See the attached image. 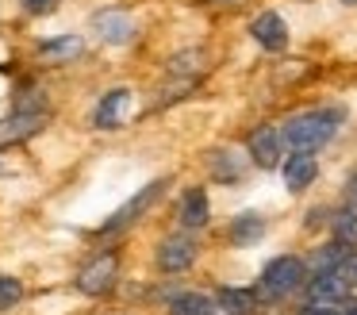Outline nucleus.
Returning a JSON list of instances; mask_svg holds the SVG:
<instances>
[{
	"instance_id": "obj_7",
	"label": "nucleus",
	"mask_w": 357,
	"mask_h": 315,
	"mask_svg": "<svg viewBox=\"0 0 357 315\" xmlns=\"http://www.w3.org/2000/svg\"><path fill=\"white\" fill-rule=\"evenodd\" d=\"M192 261H196V242L185 235H169L158 246V269L162 273H185Z\"/></svg>"
},
{
	"instance_id": "obj_3",
	"label": "nucleus",
	"mask_w": 357,
	"mask_h": 315,
	"mask_svg": "<svg viewBox=\"0 0 357 315\" xmlns=\"http://www.w3.org/2000/svg\"><path fill=\"white\" fill-rule=\"evenodd\" d=\"M165 184H169V181H165V177H158V181H150V184H142V189H139V192H135V196H131V200H127V204H123V207H119V212H116V215H112V219H108V223H104V227H100V235H116V230H123V227H131V223H135V219H139V215H142V212H150V207H154V204H158V200H162V192H165Z\"/></svg>"
},
{
	"instance_id": "obj_6",
	"label": "nucleus",
	"mask_w": 357,
	"mask_h": 315,
	"mask_svg": "<svg viewBox=\"0 0 357 315\" xmlns=\"http://www.w3.org/2000/svg\"><path fill=\"white\" fill-rule=\"evenodd\" d=\"M307 300H311V307H338L342 300H349L346 277L338 269L334 273H315V281L307 284Z\"/></svg>"
},
{
	"instance_id": "obj_11",
	"label": "nucleus",
	"mask_w": 357,
	"mask_h": 315,
	"mask_svg": "<svg viewBox=\"0 0 357 315\" xmlns=\"http://www.w3.org/2000/svg\"><path fill=\"white\" fill-rule=\"evenodd\" d=\"M250 158L257 161L261 169H273L280 161V131L273 127H257L250 135Z\"/></svg>"
},
{
	"instance_id": "obj_26",
	"label": "nucleus",
	"mask_w": 357,
	"mask_h": 315,
	"mask_svg": "<svg viewBox=\"0 0 357 315\" xmlns=\"http://www.w3.org/2000/svg\"><path fill=\"white\" fill-rule=\"evenodd\" d=\"M346 4H357V0H346Z\"/></svg>"
},
{
	"instance_id": "obj_17",
	"label": "nucleus",
	"mask_w": 357,
	"mask_h": 315,
	"mask_svg": "<svg viewBox=\"0 0 357 315\" xmlns=\"http://www.w3.org/2000/svg\"><path fill=\"white\" fill-rule=\"evenodd\" d=\"M81 50H85V43H81L77 35L50 38V43H43V46H39V54H43V58H58V61H66V58H77Z\"/></svg>"
},
{
	"instance_id": "obj_4",
	"label": "nucleus",
	"mask_w": 357,
	"mask_h": 315,
	"mask_svg": "<svg viewBox=\"0 0 357 315\" xmlns=\"http://www.w3.org/2000/svg\"><path fill=\"white\" fill-rule=\"evenodd\" d=\"M43 127H47V108H43V112H35V108H16L8 119H0V150H4V146H16V142H27V138H35Z\"/></svg>"
},
{
	"instance_id": "obj_16",
	"label": "nucleus",
	"mask_w": 357,
	"mask_h": 315,
	"mask_svg": "<svg viewBox=\"0 0 357 315\" xmlns=\"http://www.w3.org/2000/svg\"><path fill=\"white\" fill-rule=\"evenodd\" d=\"M254 304H257L254 292H246V288H219V307L231 315H250Z\"/></svg>"
},
{
	"instance_id": "obj_10",
	"label": "nucleus",
	"mask_w": 357,
	"mask_h": 315,
	"mask_svg": "<svg viewBox=\"0 0 357 315\" xmlns=\"http://www.w3.org/2000/svg\"><path fill=\"white\" fill-rule=\"evenodd\" d=\"M127 108H131V89H112V92H104V100L96 104L93 123L100 131H112V127H119V123H123Z\"/></svg>"
},
{
	"instance_id": "obj_15",
	"label": "nucleus",
	"mask_w": 357,
	"mask_h": 315,
	"mask_svg": "<svg viewBox=\"0 0 357 315\" xmlns=\"http://www.w3.org/2000/svg\"><path fill=\"white\" fill-rule=\"evenodd\" d=\"M169 315H211V296H204V292H181L169 304Z\"/></svg>"
},
{
	"instance_id": "obj_13",
	"label": "nucleus",
	"mask_w": 357,
	"mask_h": 315,
	"mask_svg": "<svg viewBox=\"0 0 357 315\" xmlns=\"http://www.w3.org/2000/svg\"><path fill=\"white\" fill-rule=\"evenodd\" d=\"M177 212H181V223H185V227H192V230H196V227H204V223H208V215H211L204 189H188Z\"/></svg>"
},
{
	"instance_id": "obj_8",
	"label": "nucleus",
	"mask_w": 357,
	"mask_h": 315,
	"mask_svg": "<svg viewBox=\"0 0 357 315\" xmlns=\"http://www.w3.org/2000/svg\"><path fill=\"white\" fill-rule=\"evenodd\" d=\"M250 35H254L265 50H284L288 46V23H284V15H277V12H261L250 23Z\"/></svg>"
},
{
	"instance_id": "obj_19",
	"label": "nucleus",
	"mask_w": 357,
	"mask_h": 315,
	"mask_svg": "<svg viewBox=\"0 0 357 315\" xmlns=\"http://www.w3.org/2000/svg\"><path fill=\"white\" fill-rule=\"evenodd\" d=\"M20 300H24V284H20L16 277L0 273V312H12Z\"/></svg>"
},
{
	"instance_id": "obj_18",
	"label": "nucleus",
	"mask_w": 357,
	"mask_h": 315,
	"mask_svg": "<svg viewBox=\"0 0 357 315\" xmlns=\"http://www.w3.org/2000/svg\"><path fill=\"white\" fill-rule=\"evenodd\" d=\"M334 238H338L342 246H357V212H338L334 215Z\"/></svg>"
},
{
	"instance_id": "obj_20",
	"label": "nucleus",
	"mask_w": 357,
	"mask_h": 315,
	"mask_svg": "<svg viewBox=\"0 0 357 315\" xmlns=\"http://www.w3.org/2000/svg\"><path fill=\"white\" fill-rule=\"evenodd\" d=\"M211 173H215L219 181H234L242 169L231 161V150H215V154H211Z\"/></svg>"
},
{
	"instance_id": "obj_5",
	"label": "nucleus",
	"mask_w": 357,
	"mask_h": 315,
	"mask_svg": "<svg viewBox=\"0 0 357 315\" xmlns=\"http://www.w3.org/2000/svg\"><path fill=\"white\" fill-rule=\"evenodd\" d=\"M116 277H119V258L108 250V254H100V258H93L85 269H81L77 284H81V292H89V296H104V292H112V284H116Z\"/></svg>"
},
{
	"instance_id": "obj_1",
	"label": "nucleus",
	"mask_w": 357,
	"mask_h": 315,
	"mask_svg": "<svg viewBox=\"0 0 357 315\" xmlns=\"http://www.w3.org/2000/svg\"><path fill=\"white\" fill-rule=\"evenodd\" d=\"M338 119H342V112H334V108H315V112L292 115V119L284 123V138L296 146V150L315 154L319 146H326V142L334 138Z\"/></svg>"
},
{
	"instance_id": "obj_21",
	"label": "nucleus",
	"mask_w": 357,
	"mask_h": 315,
	"mask_svg": "<svg viewBox=\"0 0 357 315\" xmlns=\"http://www.w3.org/2000/svg\"><path fill=\"white\" fill-rule=\"evenodd\" d=\"M338 273L346 277V284H354V288H357V254H349V258L338 261Z\"/></svg>"
},
{
	"instance_id": "obj_2",
	"label": "nucleus",
	"mask_w": 357,
	"mask_h": 315,
	"mask_svg": "<svg viewBox=\"0 0 357 315\" xmlns=\"http://www.w3.org/2000/svg\"><path fill=\"white\" fill-rule=\"evenodd\" d=\"M303 277H307V265L296 254H280V258H273L261 269V296H269V300L288 296V292H296L303 284Z\"/></svg>"
},
{
	"instance_id": "obj_14",
	"label": "nucleus",
	"mask_w": 357,
	"mask_h": 315,
	"mask_svg": "<svg viewBox=\"0 0 357 315\" xmlns=\"http://www.w3.org/2000/svg\"><path fill=\"white\" fill-rule=\"evenodd\" d=\"M261 235H265V223H261V215H254V212L238 215V219H234V227H231V238L238 246H254Z\"/></svg>"
},
{
	"instance_id": "obj_12",
	"label": "nucleus",
	"mask_w": 357,
	"mask_h": 315,
	"mask_svg": "<svg viewBox=\"0 0 357 315\" xmlns=\"http://www.w3.org/2000/svg\"><path fill=\"white\" fill-rule=\"evenodd\" d=\"M315 173H319V161H315V154H307V150H296L292 158L284 161V184L292 192L307 189V184L315 181Z\"/></svg>"
},
{
	"instance_id": "obj_24",
	"label": "nucleus",
	"mask_w": 357,
	"mask_h": 315,
	"mask_svg": "<svg viewBox=\"0 0 357 315\" xmlns=\"http://www.w3.org/2000/svg\"><path fill=\"white\" fill-rule=\"evenodd\" d=\"M303 315H334V312H331V307H307Z\"/></svg>"
},
{
	"instance_id": "obj_25",
	"label": "nucleus",
	"mask_w": 357,
	"mask_h": 315,
	"mask_svg": "<svg viewBox=\"0 0 357 315\" xmlns=\"http://www.w3.org/2000/svg\"><path fill=\"white\" fill-rule=\"evenodd\" d=\"M349 200L357 204V173H354V181H349Z\"/></svg>"
},
{
	"instance_id": "obj_9",
	"label": "nucleus",
	"mask_w": 357,
	"mask_h": 315,
	"mask_svg": "<svg viewBox=\"0 0 357 315\" xmlns=\"http://www.w3.org/2000/svg\"><path fill=\"white\" fill-rule=\"evenodd\" d=\"M93 27H96V35H100L104 43H112V46L131 43V35H135L131 15H127V12H119V8H108V12H96Z\"/></svg>"
},
{
	"instance_id": "obj_23",
	"label": "nucleus",
	"mask_w": 357,
	"mask_h": 315,
	"mask_svg": "<svg viewBox=\"0 0 357 315\" xmlns=\"http://www.w3.org/2000/svg\"><path fill=\"white\" fill-rule=\"evenodd\" d=\"M338 307H342V312H338V315H357V300H342V304H338Z\"/></svg>"
},
{
	"instance_id": "obj_22",
	"label": "nucleus",
	"mask_w": 357,
	"mask_h": 315,
	"mask_svg": "<svg viewBox=\"0 0 357 315\" xmlns=\"http://www.w3.org/2000/svg\"><path fill=\"white\" fill-rule=\"evenodd\" d=\"M24 4V12H31V15H47L50 8H58V0H20Z\"/></svg>"
}]
</instances>
